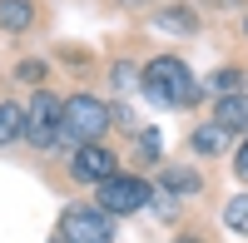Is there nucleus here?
<instances>
[{
  "label": "nucleus",
  "mask_w": 248,
  "mask_h": 243,
  "mask_svg": "<svg viewBox=\"0 0 248 243\" xmlns=\"http://www.w3.org/2000/svg\"><path fill=\"white\" fill-rule=\"evenodd\" d=\"M119 174V154L99 139V144H79L70 154V179L75 184H105V179Z\"/></svg>",
  "instance_id": "nucleus-6"
},
{
  "label": "nucleus",
  "mask_w": 248,
  "mask_h": 243,
  "mask_svg": "<svg viewBox=\"0 0 248 243\" xmlns=\"http://www.w3.org/2000/svg\"><path fill=\"white\" fill-rule=\"evenodd\" d=\"M209 5H218V10H229V5H238V0H209Z\"/></svg>",
  "instance_id": "nucleus-19"
},
{
  "label": "nucleus",
  "mask_w": 248,
  "mask_h": 243,
  "mask_svg": "<svg viewBox=\"0 0 248 243\" xmlns=\"http://www.w3.org/2000/svg\"><path fill=\"white\" fill-rule=\"evenodd\" d=\"M109 124H114V109L105 105V99H94V94H70V99H65V124H60V139H55V144H65V149L99 144Z\"/></svg>",
  "instance_id": "nucleus-2"
},
{
  "label": "nucleus",
  "mask_w": 248,
  "mask_h": 243,
  "mask_svg": "<svg viewBox=\"0 0 248 243\" xmlns=\"http://www.w3.org/2000/svg\"><path fill=\"white\" fill-rule=\"evenodd\" d=\"M124 5H144V0H124Z\"/></svg>",
  "instance_id": "nucleus-22"
},
{
  "label": "nucleus",
  "mask_w": 248,
  "mask_h": 243,
  "mask_svg": "<svg viewBox=\"0 0 248 243\" xmlns=\"http://www.w3.org/2000/svg\"><path fill=\"white\" fill-rule=\"evenodd\" d=\"M223 224L248 238V194H238V198H229V204H223Z\"/></svg>",
  "instance_id": "nucleus-14"
},
{
  "label": "nucleus",
  "mask_w": 248,
  "mask_h": 243,
  "mask_svg": "<svg viewBox=\"0 0 248 243\" xmlns=\"http://www.w3.org/2000/svg\"><path fill=\"white\" fill-rule=\"evenodd\" d=\"M35 25V0H0V30L5 35H25Z\"/></svg>",
  "instance_id": "nucleus-9"
},
{
  "label": "nucleus",
  "mask_w": 248,
  "mask_h": 243,
  "mask_svg": "<svg viewBox=\"0 0 248 243\" xmlns=\"http://www.w3.org/2000/svg\"><path fill=\"white\" fill-rule=\"evenodd\" d=\"M238 159H248V139H243V149H238Z\"/></svg>",
  "instance_id": "nucleus-20"
},
{
  "label": "nucleus",
  "mask_w": 248,
  "mask_h": 243,
  "mask_svg": "<svg viewBox=\"0 0 248 243\" xmlns=\"http://www.w3.org/2000/svg\"><path fill=\"white\" fill-rule=\"evenodd\" d=\"M55 243H65V238H55Z\"/></svg>",
  "instance_id": "nucleus-23"
},
{
  "label": "nucleus",
  "mask_w": 248,
  "mask_h": 243,
  "mask_svg": "<svg viewBox=\"0 0 248 243\" xmlns=\"http://www.w3.org/2000/svg\"><path fill=\"white\" fill-rule=\"evenodd\" d=\"M214 124H223L229 134H233V129H248V90L214 99Z\"/></svg>",
  "instance_id": "nucleus-7"
},
{
  "label": "nucleus",
  "mask_w": 248,
  "mask_h": 243,
  "mask_svg": "<svg viewBox=\"0 0 248 243\" xmlns=\"http://www.w3.org/2000/svg\"><path fill=\"white\" fill-rule=\"evenodd\" d=\"M159 189H164V194L189 198V194H199V189H203V179H199L194 169H184V164H164V169H159Z\"/></svg>",
  "instance_id": "nucleus-8"
},
{
  "label": "nucleus",
  "mask_w": 248,
  "mask_h": 243,
  "mask_svg": "<svg viewBox=\"0 0 248 243\" xmlns=\"http://www.w3.org/2000/svg\"><path fill=\"white\" fill-rule=\"evenodd\" d=\"M109 79H114V90H134L139 85V70L129 65V60H119V65L109 70Z\"/></svg>",
  "instance_id": "nucleus-16"
},
{
  "label": "nucleus",
  "mask_w": 248,
  "mask_h": 243,
  "mask_svg": "<svg viewBox=\"0 0 248 243\" xmlns=\"http://www.w3.org/2000/svg\"><path fill=\"white\" fill-rule=\"evenodd\" d=\"M60 238L65 243H114V213L99 204H70L60 213Z\"/></svg>",
  "instance_id": "nucleus-4"
},
{
  "label": "nucleus",
  "mask_w": 248,
  "mask_h": 243,
  "mask_svg": "<svg viewBox=\"0 0 248 243\" xmlns=\"http://www.w3.org/2000/svg\"><path fill=\"white\" fill-rule=\"evenodd\" d=\"M223 139H229V129L209 119V124H199V129L189 134V144H194V154H218V149H223Z\"/></svg>",
  "instance_id": "nucleus-12"
},
{
  "label": "nucleus",
  "mask_w": 248,
  "mask_h": 243,
  "mask_svg": "<svg viewBox=\"0 0 248 243\" xmlns=\"http://www.w3.org/2000/svg\"><path fill=\"white\" fill-rule=\"evenodd\" d=\"M243 79H248V75H243L238 65H223V70L209 75V90H214L218 99H223V94H243Z\"/></svg>",
  "instance_id": "nucleus-13"
},
{
  "label": "nucleus",
  "mask_w": 248,
  "mask_h": 243,
  "mask_svg": "<svg viewBox=\"0 0 248 243\" xmlns=\"http://www.w3.org/2000/svg\"><path fill=\"white\" fill-rule=\"evenodd\" d=\"M233 169H238V179L248 184V159H233Z\"/></svg>",
  "instance_id": "nucleus-18"
},
{
  "label": "nucleus",
  "mask_w": 248,
  "mask_h": 243,
  "mask_svg": "<svg viewBox=\"0 0 248 243\" xmlns=\"http://www.w3.org/2000/svg\"><path fill=\"white\" fill-rule=\"evenodd\" d=\"M134 144H139V159H144V164H159V134H154V129H139Z\"/></svg>",
  "instance_id": "nucleus-15"
},
{
  "label": "nucleus",
  "mask_w": 248,
  "mask_h": 243,
  "mask_svg": "<svg viewBox=\"0 0 248 243\" xmlns=\"http://www.w3.org/2000/svg\"><path fill=\"white\" fill-rule=\"evenodd\" d=\"M184 243H194V238H184Z\"/></svg>",
  "instance_id": "nucleus-24"
},
{
  "label": "nucleus",
  "mask_w": 248,
  "mask_h": 243,
  "mask_svg": "<svg viewBox=\"0 0 248 243\" xmlns=\"http://www.w3.org/2000/svg\"><path fill=\"white\" fill-rule=\"evenodd\" d=\"M60 124H65V99H55L50 90H35V99L25 105V144L55 149Z\"/></svg>",
  "instance_id": "nucleus-5"
},
{
  "label": "nucleus",
  "mask_w": 248,
  "mask_h": 243,
  "mask_svg": "<svg viewBox=\"0 0 248 243\" xmlns=\"http://www.w3.org/2000/svg\"><path fill=\"white\" fill-rule=\"evenodd\" d=\"M159 30H174V35H194L199 30V15L194 10H184V5H169V10H159Z\"/></svg>",
  "instance_id": "nucleus-11"
},
{
  "label": "nucleus",
  "mask_w": 248,
  "mask_h": 243,
  "mask_svg": "<svg viewBox=\"0 0 248 243\" xmlns=\"http://www.w3.org/2000/svg\"><path fill=\"white\" fill-rule=\"evenodd\" d=\"M15 75H20V79H30V85H40V79H45V65H40V60H25Z\"/></svg>",
  "instance_id": "nucleus-17"
},
{
  "label": "nucleus",
  "mask_w": 248,
  "mask_h": 243,
  "mask_svg": "<svg viewBox=\"0 0 248 243\" xmlns=\"http://www.w3.org/2000/svg\"><path fill=\"white\" fill-rule=\"evenodd\" d=\"M15 139H25V105L5 99V105H0V149L15 144Z\"/></svg>",
  "instance_id": "nucleus-10"
},
{
  "label": "nucleus",
  "mask_w": 248,
  "mask_h": 243,
  "mask_svg": "<svg viewBox=\"0 0 248 243\" xmlns=\"http://www.w3.org/2000/svg\"><path fill=\"white\" fill-rule=\"evenodd\" d=\"M139 90L159 109H194L199 94H203V85L194 79V70L184 65L179 55H154L149 65L139 70Z\"/></svg>",
  "instance_id": "nucleus-1"
},
{
  "label": "nucleus",
  "mask_w": 248,
  "mask_h": 243,
  "mask_svg": "<svg viewBox=\"0 0 248 243\" xmlns=\"http://www.w3.org/2000/svg\"><path fill=\"white\" fill-rule=\"evenodd\" d=\"M243 40H248V15H243Z\"/></svg>",
  "instance_id": "nucleus-21"
},
{
  "label": "nucleus",
  "mask_w": 248,
  "mask_h": 243,
  "mask_svg": "<svg viewBox=\"0 0 248 243\" xmlns=\"http://www.w3.org/2000/svg\"><path fill=\"white\" fill-rule=\"evenodd\" d=\"M94 204L114 218H129V213H144L154 204V184L139 179V174H114L105 184H94Z\"/></svg>",
  "instance_id": "nucleus-3"
}]
</instances>
